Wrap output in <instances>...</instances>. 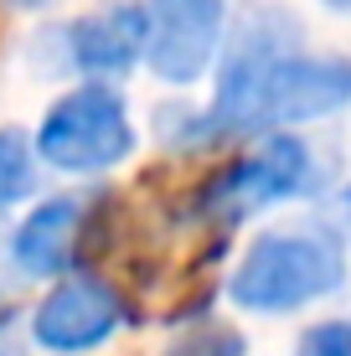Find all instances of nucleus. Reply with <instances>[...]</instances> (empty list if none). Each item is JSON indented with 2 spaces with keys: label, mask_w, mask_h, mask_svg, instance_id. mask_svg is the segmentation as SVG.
Wrapping results in <instances>:
<instances>
[{
  "label": "nucleus",
  "mask_w": 351,
  "mask_h": 356,
  "mask_svg": "<svg viewBox=\"0 0 351 356\" xmlns=\"http://www.w3.org/2000/svg\"><path fill=\"white\" fill-rule=\"evenodd\" d=\"M351 108V57H316L300 47V21L279 6H253L217 57L212 104L202 114H171L181 129H165L171 145L212 140H263L289 134Z\"/></svg>",
  "instance_id": "f257e3e1"
},
{
  "label": "nucleus",
  "mask_w": 351,
  "mask_h": 356,
  "mask_svg": "<svg viewBox=\"0 0 351 356\" xmlns=\"http://www.w3.org/2000/svg\"><path fill=\"white\" fill-rule=\"evenodd\" d=\"M351 259L331 227L263 232L227 274V300L248 315H295L346 284Z\"/></svg>",
  "instance_id": "f03ea898"
},
{
  "label": "nucleus",
  "mask_w": 351,
  "mask_h": 356,
  "mask_svg": "<svg viewBox=\"0 0 351 356\" xmlns=\"http://www.w3.org/2000/svg\"><path fill=\"white\" fill-rule=\"evenodd\" d=\"M135 155V119L114 83H78L36 124V161L63 176H104Z\"/></svg>",
  "instance_id": "7ed1b4c3"
},
{
  "label": "nucleus",
  "mask_w": 351,
  "mask_h": 356,
  "mask_svg": "<svg viewBox=\"0 0 351 356\" xmlns=\"http://www.w3.org/2000/svg\"><path fill=\"white\" fill-rule=\"evenodd\" d=\"M320 181H325V170L305 140H295V134H263L248 155L227 161L202 186L197 212L217 227H243L259 212H269V207H284L295 196L320 191Z\"/></svg>",
  "instance_id": "20e7f679"
},
{
  "label": "nucleus",
  "mask_w": 351,
  "mask_h": 356,
  "mask_svg": "<svg viewBox=\"0 0 351 356\" xmlns=\"http://www.w3.org/2000/svg\"><path fill=\"white\" fill-rule=\"evenodd\" d=\"M145 67L165 88L207 78L227 42V0H145Z\"/></svg>",
  "instance_id": "39448f33"
},
{
  "label": "nucleus",
  "mask_w": 351,
  "mask_h": 356,
  "mask_svg": "<svg viewBox=\"0 0 351 356\" xmlns=\"http://www.w3.org/2000/svg\"><path fill=\"white\" fill-rule=\"evenodd\" d=\"M124 325V300L99 274H63L31 315V341L52 356L99 351Z\"/></svg>",
  "instance_id": "423d86ee"
},
{
  "label": "nucleus",
  "mask_w": 351,
  "mask_h": 356,
  "mask_svg": "<svg viewBox=\"0 0 351 356\" xmlns=\"http://www.w3.org/2000/svg\"><path fill=\"white\" fill-rule=\"evenodd\" d=\"M145 36H150L145 6L108 0V6L72 21L63 31V47H67V63L88 83H108V78H124L135 63H145Z\"/></svg>",
  "instance_id": "0eeeda50"
},
{
  "label": "nucleus",
  "mask_w": 351,
  "mask_h": 356,
  "mask_svg": "<svg viewBox=\"0 0 351 356\" xmlns=\"http://www.w3.org/2000/svg\"><path fill=\"white\" fill-rule=\"evenodd\" d=\"M88 227V202L83 196H47L31 207L10 232V264L21 279H63L72 274V259L83 248Z\"/></svg>",
  "instance_id": "6e6552de"
},
{
  "label": "nucleus",
  "mask_w": 351,
  "mask_h": 356,
  "mask_svg": "<svg viewBox=\"0 0 351 356\" xmlns=\"http://www.w3.org/2000/svg\"><path fill=\"white\" fill-rule=\"evenodd\" d=\"M36 186V145L21 129H0V212L26 202Z\"/></svg>",
  "instance_id": "1a4fd4ad"
},
{
  "label": "nucleus",
  "mask_w": 351,
  "mask_h": 356,
  "mask_svg": "<svg viewBox=\"0 0 351 356\" xmlns=\"http://www.w3.org/2000/svg\"><path fill=\"white\" fill-rule=\"evenodd\" d=\"M161 356H248V336H243V330H233V325L202 321V325L181 330Z\"/></svg>",
  "instance_id": "9d476101"
},
{
  "label": "nucleus",
  "mask_w": 351,
  "mask_h": 356,
  "mask_svg": "<svg viewBox=\"0 0 351 356\" xmlns=\"http://www.w3.org/2000/svg\"><path fill=\"white\" fill-rule=\"evenodd\" d=\"M295 356H351V321H320L295 341Z\"/></svg>",
  "instance_id": "9b49d317"
},
{
  "label": "nucleus",
  "mask_w": 351,
  "mask_h": 356,
  "mask_svg": "<svg viewBox=\"0 0 351 356\" xmlns=\"http://www.w3.org/2000/svg\"><path fill=\"white\" fill-rule=\"evenodd\" d=\"M0 356H26V341L16 336V325L0 321Z\"/></svg>",
  "instance_id": "f8f14e48"
},
{
  "label": "nucleus",
  "mask_w": 351,
  "mask_h": 356,
  "mask_svg": "<svg viewBox=\"0 0 351 356\" xmlns=\"http://www.w3.org/2000/svg\"><path fill=\"white\" fill-rule=\"evenodd\" d=\"M10 274H16V264H10V238H0V300H6V289H10Z\"/></svg>",
  "instance_id": "ddd939ff"
},
{
  "label": "nucleus",
  "mask_w": 351,
  "mask_h": 356,
  "mask_svg": "<svg viewBox=\"0 0 351 356\" xmlns=\"http://www.w3.org/2000/svg\"><path fill=\"white\" fill-rule=\"evenodd\" d=\"M325 10H336V16H351V0H320Z\"/></svg>",
  "instance_id": "4468645a"
},
{
  "label": "nucleus",
  "mask_w": 351,
  "mask_h": 356,
  "mask_svg": "<svg viewBox=\"0 0 351 356\" xmlns=\"http://www.w3.org/2000/svg\"><path fill=\"white\" fill-rule=\"evenodd\" d=\"M341 207H346V217H351V181H346V191H341Z\"/></svg>",
  "instance_id": "2eb2a0df"
},
{
  "label": "nucleus",
  "mask_w": 351,
  "mask_h": 356,
  "mask_svg": "<svg viewBox=\"0 0 351 356\" xmlns=\"http://www.w3.org/2000/svg\"><path fill=\"white\" fill-rule=\"evenodd\" d=\"M16 6H47V0H16Z\"/></svg>",
  "instance_id": "dca6fc26"
}]
</instances>
